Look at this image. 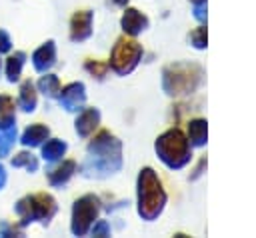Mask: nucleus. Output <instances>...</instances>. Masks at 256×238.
<instances>
[{
	"label": "nucleus",
	"instance_id": "nucleus-1",
	"mask_svg": "<svg viewBox=\"0 0 256 238\" xmlns=\"http://www.w3.org/2000/svg\"><path fill=\"white\" fill-rule=\"evenodd\" d=\"M88 160L84 164V172L90 176H106L122 166V146L108 132H98L88 144Z\"/></svg>",
	"mask_w": 256,
	"mask_h": 238
},
{
	"label": "nucleus",
	"instance_id": "nucleus-2",
	"mask_svg": "<svg viewBox=\"0 0 256 238\" xmlns=\"http://www.w3.org/2000/svg\"><path fill=\"white\" fill-rule=\"evenodd\" d=\"M166 204V192L152 168H144L138 176V214L144 220H154Z\"/></svg>",
	"mask_w": 256,
	"mask_h": 238
},
{
	"label": "nucleus",
	"instance_id": "nucleus-3",
	"mask_svg": "<svg viewBox=\"0 0 256 238\" xmlns=\"http://www.w3.org/2000/svg\"><path fill=\"white\" fill-rule=\"evenodd\" d=\"M14 212L20 218V228H24L32 222L48 224L52 220V216L56 214V200L46 192L28 194L14 204Z\"/></svg>",
	"mask_w": 256,
	"mask_h": 238
},
{
	"label": "nucleus",
	"instance_id": "nucleus-4",
	"mask_svg": "<svg viewBox=\"0 0 256 238\" xmlns=\"http://www.w3.org/2000/svg\"><path fill=\"white\" fill-rule=\"evenodd\" d=\"M156 152L160 156V160L168 166V168H182L188 160H190V146L186 136L178 130H166L158 140H156Z\"/></svg>",
	"mask_w": 256,
	"mask_h": 238
},
{
	"label": "nucleus",
	"instance_id": "nucleus-5",
	"mask_svg": "<svg viewBox=\"0 0 256 238\" xmlns=\"http://www.w3.org/2000/svg\"><path fill=\"white\" fill-rule=\"evenodd\" d=\"M200 80V68L198 66H188V64H172L164 70V78H162V84H164V90L172 96H178V94H188L196 88Z\"/></svg>",
	"mask_w": 256,
	"mask_h": 238
},
{
	"label": "nucleus",
	"instance_id": "nucleus-6",
	"mask_svg": "<svg viewBox=\"0 0 256 238\" xmlns=\"http://www.w3.org/2000/svg\"><path fill=\"white\" fill-rule=\"evenodd\" d=\"M142 58V46L136 40L130 38H120L114 48H112V56H110V68L124 76L128 72H132L136 68V64Z\"/></svg>",
	"mask_w": 256,
	"mask_h": 238
},
{
	"label": "nucleus",
	"instance_id": "nucleus-7",
	"mask_svg": "<svg viewBox=\"0 0 256 238\" xmlns=\"http://www.w3.org/2000/svg\"><path fill=\"white\" fill-rule=\"evenodd\" d=\"M98 212H100V200L94 194H86V196L78 198L72 206V224H70L72 234H76V236L86 234L90 230L92 222L96 220Z\"/></svg>",
	"mask_w": 256,
	"mask_h": 238
},
{
	"label": "nucleus",
	"instance_id": "nucleus-8",
	"mask_svg": "<svg viewBox=\"0 0 256 238\" xmlns=\"http://www.w3.org/2000/svg\"><path fill=\"white\" fill-rule=\"evenodd\" d=\"M58 100H60L62 108H66L68 112L80 110L82 104H84V100H86L84 84H82V82H70V84H66V86L60 90Z\"/></svg>",
	"mask_w": 256,
	"mask_h": 238
},
{
	"label": "nucleus",
	"instance_id": "nucleus-9",
	"mask_svg": "<svg viewBox=\"0 0 256 238\" xmlns=\"http://www.w3.org/2000/svg\"><path fill=\"white\" fill-rule=\"evenodd\" d=\"M92 34V12L78 10L70 18V38L74 42H82Z\"/></svg>",
	"mask_w": 256,
	"mask_h": 238
},
{
	"label": "nucleus",
	"instance_id": "nucleus-10",
	"mask_svg": "<svg viewBox=\"0 0 256 238\" xmlns=\"http://www.w3.org/2000/svg\"><path fill=\"white\" fill-rule=\"evenodd\" d=\"M54 62H56V44L52 42V40H48V42H44L40 48H36L34 50V54H32V66H34V70H38V72H48L52 66H54Z\"/></svg>",
	"mask_w": 256,
	"mask_h": 238
},
{
	"label": "nucleus",
	"instance_id": "nucleus-11",
	"mask_svg": "<svg viewBox=\"0 0 256 238\" xmlns=\"http://www.w3.org/2000/svg\"><path fill=\"white\" fill-rule=\"evenodd\" d=\"M48 134H50L48 126L36 122V124H30V126L22 132L20 142H22V146H26V148H36V146H42V142L48 138Z\"/></svg>",
	"mask_w": 256,
	"mask_h": 238
},
{
	"label": "nucleus",
	"instance_id": "nucleus-12",
	"mask_svg": "<svg viewBox=\"0 0 256 238\" xmlns=\"http://www.w3.org/2000/svg\"><path fill=\"white\" fill-rule=\"evenodd\" d=\"M146 26H148V18H146L142 12H138V10H134V8H128V10L124 12V16H122V30H124L126 34L136 36V34L142 32Z\"/></svg>",
	"mask_w": 256,
	"mask_h": 238
},
{
	"label": "nucleus",
	"instance_id": "nucleus-13",
	"mask_svg": "<svg viewBox=\"0 0 256 238\" xmlns=\"http://www.w3.org/2000/svg\"><path fill=\"white\" fill-rule=\"evenodd\" d=\"M98 122H100V112H98L96 108H86V110H82V112L78 114V118H76V132H78V136H88V134H92L94 128L98 126Z\"/></svg>",
	"mask_w": 256,
	"mask_h": 238
},
{
	"label": "nucleus",
	"instance_id": "nucleus-14",
	"mask_svg": "<svg viewBox=\"0 0 256 238\" xmlns=\"http://www.w3.org/2000/svg\"><path fill=\"white\" fill-rule=\"evenodd\" d=\"M36 104H38L36 88H34V84L30 80H24L20 84V90H18V106L24 112H34L36 110Z\"/></svg>",
	"mask_w": 256,
	"mask_h": 238
},
{
	"label": "nucleus",
	"instance_id": "nucleus-15",
	"mask_svg": "<svg viewBox=\"0 0 256 238\" xmlns=\"http://www.w3.org/2000/svg\"><path fill=\"white\" fill-rule=\"evenodd\" d=\"M76 172V162L74 160H64L60 166H56L52 172H48V182L52 186H62L66 184Z\"/></svg>",
	"mask_w": 256,
	"mask_h": 238
},
{
	"label": "nucleus",
	"instance_id": "nucleus-16",
	"mask_svg": "<svg viewBox=\"0 0 256 238\" xmlns=\"http://www.w3.org/2000/svg\"><path fill=\"white\" fill-rule=\"evenodd\" d=\"M14 100L6 94H0V130H6L16 124V112H14Z\"/></svg>",
	"mask_w": 256,
	"mask_h": 238
},
{
	"label": "nucleus",
	"instance_id": "nucleus-17",
	"mask_svg": "<svg viewBox=\"0 0 256 238\" xmlns=\"http://www.w3.org/2000/svg\"><path fill=\"white\" fill-rule=\"evenodd\" d=\"M66 142L64 140H58V138H52V140H46V144H42V158L46 162H56L64 156L66 152Z\"/></svg>",
	"mask_w": 256,
	"mask_h": 238
},
{
	"label": "nucleus",
	"instance_id": "nucleus-18",
	"mask_svg": "<svg viewBox=\"0 0 256 238\" xmlns=\"http://www.w3.org/2000/svg\"><path fill=\"white\" fill-rule=\"evenodd\" d=\"M24 60H26L24 52H14V54L8 56V60H6V78H8V82H18V78L22 74Z\"/></svg>",
	"mask_w": 256,
	"mask_h": 238
},
{
	"label": "nucleus",
	"instance_id": "nucleus-19",
	"mask_svg": "<svg viewBox=\"0 0 256 238\" xmlns=\"http://www.w3.org/2000/svg\"><path fill=\"white\" fill-rule=\"evenodd\" d=\"M38 90L46 98H56L58 92H60V80H58V76L44 72V76H40V80H38Z\"/></svg>",
	"mask_w": 256,
	"mask_h": 238
},
{
	"label": "nucleus",
	"instance_id": "nucleus-20",
	"mask_svg": "<svg viewBox=\"0 0 256 238\" xmlns=\"http://www.w3.org/2000/svg\"><path fill=\"white\" fill-rule=\"evenodd\" d=\"M12 166L14 168H24L28 172H36L38 170V158L32 152H18L12 158Z\"/></svg>",
	"mask_w": 256,
	"mask_h": 238
},
{
	"label": "nucleus",
	"instance_id": "nucleus-21",
	"mask_svg": "<svg viewBox=\"0 0 256 238\" xmlns=\"http://www.w3.org/2000/svg\"><path fill=\"white\" fill-rule=\"evenodd\" d=\"M188 134H190L192 144L202 146L206 142V122L204 120H192L188 124Z\"/></svg>",
	"mask_w": 256,
	"mask_h": 238
},
{
	"label": "nucleus",
	"instance_id": "nucleus-22",
	"mask_svg": "<svg viewBox=\"0 0 256 238\" xmlns=\"http://www.w3.org/2000/svg\"><path fill=\"white\" fill-rule=\"evenodd\" d=\"M14 142H16V124L6 130H0V158L10 154Z\"/></svg>",
	"mask_w": 256,
	"mask_h": 238
},
{
	"label": "nucleus",
	"instance_id": "nucleus-23",
	"mask_svg": "<svg viewBox=\"0 0 256 238\" xmlns=\"http://www.w3.org/2000/svg\"><path fill=\"white\" fill-rule=\"evenodd\" d=\"M86 70H88L90 74H94L96 78H102V76L106 74V70H108V64L98 62V60H88V62H86Z\"/></svg>",
	"mask_w": 256,
	"mask_h": 238
},
{
	"label": "nucleus",
	"instance_id": "nucleus-24",
	"mask_svg": "<svg viewBox=\"0 0 256 238\" xmlns=\"http://www.w3.org/2000/svg\"><path fill=\"white\" fill-rule=\"evenodd\" d=\"M12 50V40H10V34L6 30L0 28V54H8Z\"/></svg>",
	"mask_w": 256,
	"mask_h": 238
},
{
	"label": "nucleus",
	"instance_id": "nucleus-25",
	"mask_svg": "<svg viewBox=\"0 0 256 238\" xmlns=\"http://www.w3.org/2000/svg\"><path fill=\"white\" fill-rule=\"evenodd\" d=\"M192 40H194V46L196 48H204L206 46V28H198L192 34Z\"/></svg>",
	"mask_w": 256,
	"mask_h": 238
},
{
	"label": "nucleus",
	"instance_id": "nucleus-26",
	"mask_svg": "<svg viewBox=\"0 0 256 238\" xmlns=\"http://www.w3.org/2000/svg\"><path fill=\"white\" fill-rule=\"evenodd\" d=\"M92 234H94V236H108V234H110V226H108L104 220H98V222L92 226Z\"/></svg>",
	"mask_w": 256,
	"mask_h": 238
},
{
	"label": "nucleus",
	"instance_id": "nucleus-27",
	"mask_svg": "<svg viewBox=\"0 0 256 238\" xmlns=\"http://www.w3.org/2000/svg\"><path fill=\"white\" fill-rule=\"evenodd\" d=\"M4 184H6V168L0 164V190L4 188Z\"/></svg>",
	"mask_w": 256,
	"mask_h": 238
},
{
	"label": "nucleus",
	"instance_id": "nucleus-28",
	"mask_svg": "<svg viewBox=\"0 0 256 238\" xmlns=\"http://www.w3.org/2000/svg\"><path fill=\"white\" fill-rule=\"evenodd\" d=\"M112 4H116V6H126L128 4V0H110Z\"/></svg>",
	"mask_w": 256,
	"mask_h": 238
},
{
	"label": "nucleus",
	"instance_id": "nucleus-29",
	"mask_svg": "<svg viewBox=\"0 0 256 238\" xmlns=\"http://www.w3.org/2000/svg\"><path fill=\"white\" fill-rule=\"evenodd\" d=\"M194 2H196V4H202V2H204V0H194Z\"/></svg>",
	"mask_w": 256,
	"mask_h": 238
}]
</instances>
